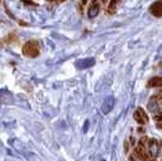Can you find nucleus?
Returning a JSON list of instances; mask_svg holds the SVG:
<instances>
[{
  "instance_id": "obj_1",
  "label": "nucleus",
  "mask_w": 162,
  "mask_h": 161,
  "mask_svg": "<svg viewBox=\"0 0 162 161\" xmlns=\"http://www.w3.org/2000/svg\"><path fill=\"white\" fill-rule=\"evenodd\" d=\"M24 53L29 57H35L39 55V45L35 41H30L27 43L24 46Z\"/></svg>"
},
{
  "instance_id": "obj_8",
  "label": "nucleus",
  "mask_w": 162,
  "mask_h": 161,
  "mask_svg": "<svg viewBox=\"0 0 162 161\" xmlns=\"http://www.w3.org/2000/svg\"><path fill=\"white\" fill-rule=\"evenodd\" d=\"M148 87H162L161 76H154L148 81Z\"/></svg>"
},
{
  "instance_id": "obj_14",
  "label": "nucleus",
  "mask_w": 162,
  "mask_h": 161,
  "mask_svg": "<svg viewBox=\"0 0 162 161\" xmlns=\"http://www.w3.org/2000/svg\"><path fill=\"white\" fill-rule=\"evenodd\" d=\"M159 93H160V96H162V87L160 89V91H159Z\"/></svg>"
},
{
  "instance_id": "obj_6",
  "label": "nucleus",
  "mask_w": 162,
  "mask_h": 161,
  "mask_svg": "<svg viewBox=\"0 0 162 161\" xmlns=\"http://www.w3.org/2000/svg\"><path fill=\"white\" fill-rule=\"evenodd\" d=\"M149 11H150V13L154 15L155 17H161L162 16V1H156V2H154L151 6H150Z\"/></svg>"
},
{
  "instance_id": "obj_13",
  "label": "nucleus",
  "mask_w": 162,
  "mask_h": 161,
  "mask_svg": "<svg viewBox=\"0 0 162 161\" xmlns=\"http://www.w3.org/2000/svg\"><path fill=\"white\" fill-rule=\"evenodd\" d=\"M157 128L162 130V122H159V124H157Z\"/></svg>"
},
{
  "instance_id": "obj_5",
  "label": "nucleus",
  "mask_w": 162,
  "mask_h": 161,
  "mask_svg": "<svg viewBox=\"0 0 162 161\" xmlns=\"http://www.w3.org/2000/svg\"><path fill=\"white\" fill-rule=\"evenodd\" d=\"M95 63H96L95 58L88 57V58H82V59L77 61L75 63V66H76V68H79V69H87V68H91Z\"/></svg>"
},
{
  "instance_id": "obj_10",
  "label": "nucleus",
  "mask_w": 162,
  "mask_h": 161,
  "mask_svg": "<svg viewBox=\"0 0 162 161\" xmlns=\"http://www.w3.org/2000/svg\"><path fill=\"white\" fill-rule=\"evenodd\" d=\"M155 121H159V122H162V114H157L154 116Z\"/></svg>"
},
{
  "instance_id": "obj_4",
  "label": "nucleus",
  "mask_w": 162,
  "mask_h": 161,
  "mask_svg": "<svg viewBox=\"0 0 162 161\" xmlns=\"http://www.w3.org/2000/svg\"><path fill=\"white\" fill-rule=\"evenodd\" d=\"M115 105V98L113 96H109L104 99V102L102 104V113L103 114H108L110 113V110L114 108Z\"/></svg>"
},
{
  "instance_id": "obj_3",
  "label": "nucleus",
  "mask_w": 162,
  "mask_h": 161,
  "mask_svg": "<svg viewBox=\"0 0 162 161\" xmlns=\"http://www.w3.org/2000/svg\"><path fill=\"white\" fill-rule=\"evenodd\" d=\"M133 116H134V120H136L139 125H144V124H146V122L149 121V116L146 115V113H145L141 108H138V109L134 112Z\"/></svg>"
},
{
  "instance_id": "obj_7",
  "label": "nucleus",
  "mask_w": 162,
  "mask_h": 161,
  "mask_svg": "<svg viewBox=\"0 0 162 161\" xmlns=\"http://www.w3.org/2000/svg\"><path fill=\"white\" fill-rule=\"evenodd\" d=\"M99 10H100L99 2H97V1L92 2V4L90 5V7H88V11H87L88 17H90V18H95V17H97L98 13H99Z\"/></svg>"
},
{
  "instance_id": "obj_11",
  "label": "nucleus",
  "mask_w": 162,
  "mask_h": 161,
  "mask_svg": "<svg viewBox=\"0 0 162 161\" xmlns=\"http://www.w3.org/2000/svg\"><path fill=\"white\" fill-rule=\"evenodd\" d=\"M125 151H126V153H128V142H126V143H125Z\"/></svg>"
},
{
  "instance_id": "obj_9",
  "label": "nucleus",
  "mask_w": 162,
  "mask_h": 161,
  "mask_svg": "<svg viewBox=\"0 0 162 161\" xmlns=\"http://www.w3.org/2000/svg\"><path fill=\"white\" fill-rule=\"evenodd\" d=\"M116 5H118L116 1H110L108 6V13H110V15L115 13V11H116Z\"/></svg>"
},
{
  "instance_id": "obj_2",
  "label": "nucleus",
  "mask_w": 162,
  "mask_h": 161,
  "mask_svg": "<svg viewBox=\"0 0 162 161\" xmlns=\"http://www.w3.org/2000/svg\"><path fill=\"white\" fill-rule=\"evenodd\" d=\"M148 109H149V112H151L152 114H155V115L162 114L161 107H160L159 99H157L156 96H152L151 98L149 99V102H148Z\"/></svg>"
},
{
  "instance_id": "obj_12",
  "label": "nucleus",
  "mask_w": 162,
  "mask_h": 161,
  "mask_svg": "<svg viewBox=\"0 0 162 161\" xmlns=\"http://www.w3.org/2000/svg\"><path fill=\"white\" fill-rule=\"evenodd\" d=\"M87 127H88V121L85 122V127H84V132H86L87 131Z\"/></svg>"
}]
</instances>
